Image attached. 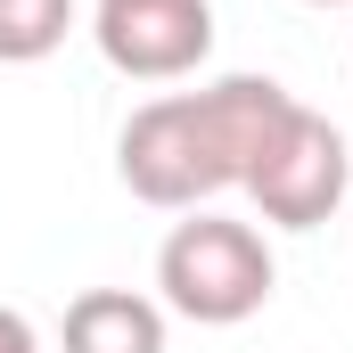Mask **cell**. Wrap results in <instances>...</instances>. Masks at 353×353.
<instances>
[{
    "label": "cell",
    "instance_id": "cell-1",
    "mask_svg": "<svg viewBox=\"0 0 353 353\" xmlns=\"http://www.w3.org/2000/svg\"><path fill=\"white\" fill-rule=\"evenodd\" d=\"M288 83L271 74H222L205 90H165L148 107L123 115L115 132V173L140 205H165V214H197L205 197L222 189H247L263 140L288 123Z\"/></svg>",
    "mask_w": 353,
    "mask_h": 353
},
{
    "label": "cell",
    "instance_id": "cell-2",
    "mask_svg": "<svg viewBox=\"0 0 353 353\" xmlns=\"http://www.w3.org/2000/svg\"><path fill=\"white\" fill-rule=\"evenodd\" d=\"M157 288H165V312L197 321V329H239L255 321L279 288L263 230L255 222H230V214H189L165 230L157 247Z\"/></svg>",
    "mask_w": 353,
    "mask_h": 353
},
{
    "label": "cell",
    "instance_id": "cell-3",
    "mask_svg": "<svg viewBox=\"0 0 353 353\" xmlns=\"http://www.w3.org/2000/svg\"><path fill=\"white\" fill-rule=\"evenodd\" d=\"M353 189V157H345V132L329 115H312L304 99L288 107V123L263 140L255 173H247V197L263 205L271 230H321Z\"/></svg>",
    "mask_w": 353,
    "mask_h": 353
},
{
    "label": "cell",
    "instance_id": "cell-4",
    "mask_svg": "<svg viewBox=\"0 0 353 353\" xmlns=\"http://www.w3.org/2000/svg\"><path fill=\"white\" fill-rule=\"evenodd\" d=\"M90 41L132 83H181L214 58V0H99Z\"/></svg>",
    "mask_w": 353,
    "mask_h": 353
},
{
    "label": "cell",
    "instance_id": "cell-5",
    "mask_svg": "<svg viewBox=\"0 0 353 353\" xmlns=\"http://www.w3.org/2000/svg\"><path fill=\"white\" fill-rule=\"evenodd\" d=\"M58 353H165V304L140 288H83L58 321Z\"/></svg>",
    "mask_w": 353,
    "mask_h": 353
},
{
    "label": "cell",
    "instance_id": "cell-6",
    "mask_svg": "<svg viewBox=\"0 0 353 353\" xmlns=\"http://www.w3.org/2000/svg\"><path fill=\"white\" fill-rule=\"evenodd\" d=\"M74 33V0H0V66H41L50 50H66Z\"/></svg>",
    "mask_w": 353,
    "mask_h": 353
},
{
    "label": "cell",
    "instance_id": "cell-7",
    "mask_svg": "<svg viewBox=\"0 0 353 353\" xmlns=\"http://www.w3.org/2000/svg\"><path fill=\"white\" fill-rule=\"evenodd\" d=\"M0 353H41V329H33L17 304H0Z\"/></svg>",
    "mask_w": 353,
    "mask_h": 353
},
{
    "label": "cell",
    "instance_id": "cell-8",
    "mask_svg": "<svg viewBox=\"0 0 353 353\" xmlns=\"http://www.w3.org/2000/svg\"><path fill=\"white\" fill-rule=\"evenodd\" d=\"M304 8H353V0H304Z\"/></svg>",
    "mask_w": 353,
    "mask_h": 353
}]
</instances>
